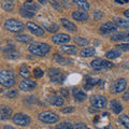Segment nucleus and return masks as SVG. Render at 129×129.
Instances as JSON below:
<instances>
[{"instance_id": "obj_29", "label": "nucleus", "mask_w": 129, "mask_h": 129, "mask_svg": "<svg viewBox=\"0 0 129 129\" xmlns=\"http://www.w3.org/2000/svg\"><path fill=\"white\" fill-rule=\"evenodd\" d=\"M15 39L17 40V41L22 42V43H28V42H30L32 40L30 36H28V35H16Z\"/></svg>"}, {"instance_id": "obj_23", "label": "nucleus", "mask_w": 129, "mask_h": 129, "mask_svg": "<svg viewBox=\"0 0 129 129\" xmlns=\"http://www.w3.org/2000/svg\"><path fill=\"white\" fill-rule=\"evenodd\" d=\"M60 22H61L62 26L66 28L67 30H69L70 32H75L76 31V26L74 25L73 23H71L70 21H68L67 18H61V19H60Z\"/></svg>"}, {"instance_id": "obj_8", "label": "nucleus", "mask_w": 129, "mask_h": 129, "mask_svg": "<svg viewBox=\"0 0 129 129\" xmlns=\"http://www.w3.org/2000/svg\"><path fill=\"white\" fill-rule=\"evenodd\" d=\"M31 119L27 114H23V113H16V114L13 116V123L15 125H18V126L25 127L28 126L30 124Z\"/></svg>"}, {"instance_id": "obj_35", "label": "nucleus", "mask_w": 129, "mask_h": 129, "mask_svg": "<svg viewBox=\"0 0 129 129\" xmlns=\"http://www.w3.org/2000/svg\"><path fill=\"white\" fill-rule=\"evenodd\" d=\"M118 120H119V123L123 125V126L126 128V129H129V117L127 115H120L119 117H118Z\"/></svg>"}, {"instance_id": "obj_39", "label": "nucleus", "mask_w": 129, "mask_h": 129, "mask_svg": "<svg viewBox=\"0 0 129 129\" xmlns=\"http://www.w3.org/2000/svg\"><path fill=\"white\" fill-rule=\"evenodd\" d=\"M44 74V72L43 70L41 69V68H35L34 69V75H35V78H37V79H40V78H42Z\"/></svg>"}, {"instance_id": "obj_49", "label": "nucleus", "mask_w": 129, "mask_h": 129, "mask_svg": "<svg viewBox=\"0 0 129 129\" xmlns=\"http://www.w3.org/2000/svg\"><path fill=\"white\" fill-rule=\"evenodd\" d=\"M5 129H14V128L11 126H5Z\"/></svg>"}, {"instance_id": "obj_3", "label": "nucleus", "mask_w": 129, "mask_h": 129, "mask_svg": "<svg viewBox=\"0 0 129 129\" xmlns=\"http://www.w3.org/2000/svg\"><path fill=\"white\" fill-rule=\"evenodd\" d=\"M5 28L6 30L8 31H11V32H21L25 29V25L17 21V19H14V18H9L5 22Z\"/></svg>"}, {"instance_id": "obj_10", "label": "nucleus", "mask_w": 129, "mask_h": 129, "mask_svg": "<svg viewBox=\"0 0 129 129\" xmlns=\"http://www.w3.org/2000/svg\"><path fill=\"white\" fill-rule=\"evenodd\" d=\"M48 75H50V79L53 83H62L64 81V75L63 73L60 72V70L56 69V68H52V69H48Z\"/></svg>"}, {"instance_id": "obj_12", "label": "nucleus", "mask_w": 129, "mask_h": 129, "mask_svg": "<svg viewBox=\"0 0 129 129\" xmlns=\"http://www.w3.org/2000/svg\"><path fill=\"white\" fill-rule=\"evenodd\" d=\"M26 27L28 28V30H29L31 34H34L35 36H38V37H41V36L44 35V30L42 27H40L39 25L35 23H31V22H28L26 23Z\"/></svg>"}, {"instance_id": "obj_27", "label": "nucleus", "mask_w": 129, "mask_h": 129, "mask_svg": "<svg viewBox=\"0 0 129 129\" xmlns=\"http://www.w3.org/2000/svg\"><path fill=\"white\" fill-rule=\"evenodd\" d=\"M61 51L68 55H75L78 53V48H76L74 45H62Z\"/></svg>"}, {"instance_id": "obj_5", "label": "nucleus", "mask_w": 129, "mask_h": 129, "mask_svg": "<svg viewBox=\"0 0 129 129\" xmlns=\"http://www.w3.org/2000/svg\"><path fill=\"white\" fill-rule=\"evenodd\" d=\"M91 68L96 71H102V70H109L113 67V63L108 61L106 59H101V58H96L95 60H92L90 63Z\"/></svg>"}, {"instance_id": "obj_9", "label": "nucleus", "mask_w": 129, "mask_h": 129, "mask_svg": "<svg viewBox=\"0 0 129 129\" xmlns=\"http://www.w3.org/2000/svg\"><path fill=\"white\" fill-rule=\"evenodd\" d=\"M127 87V81L126 79H118L116 80L114 83H113V85L111 87V90L113 94H120V92H123L125 89H126Z\"/></svg>"}, {"instance_id": "obj_4", "label": "nucleus", "mask_w": 129, "mask_h": 129, "mask_svg": "<svg viewBox=\"0 0 129 129\" xmlns=\"http://www.w3.org/2000/svg\"><path fill=\"white\" fill-rule=\"evenodd\" d=\"M38 118L40 122L42 123H45V124H55L59 120V116L56 114L54 112H51V111H44L39 113L38 115Z\"/></svg>"}, {"instance_id": "obj_50", "label": "nucleus", "mask_w": 129, "mask_h": 129, "mask_svg": "<svg viewBox=\"0 0 129 129\" xmlns=\"http://www.w3.org/2000/svg\"><path fill=\"white\" fill-rule=\"evenodd\" d=\"M39 2H40V3H43V5H44V3L46 2V0H39Z\"/></svg>"}, {"instance_id": "obj_17", "label": "nucleus", "mask_w": 129, "mask_h": 129, "mask_svg": "<svg viewBox=\"0 0 129 129\" xmlns=\"http://www.w3.org/2000/svg\"><path fill=\"white\" fill-rule=\"evenodd\" d=\"M112 41H128L129 42V31L127 32H116L111 36Z\"/></svg>"}, {"instance_id": "obj_30", "label": "nucleus", "mask_w": 129, "mask_h": 129, "mask_svg": "<svg viewBox=\"0 0 129 129\" xmlns=\"http://www.w3.org/2000/svg\"><path fill=\"white\" fill-rule=\"evenodd\" d=\"M1 7L5 9L6 11H12L14 8V5L11 0H2L1 1Z\"/></svg>"}, {"instance_id": "obj_21", "label": "nucleus", "mask_w": 129, "mask_h": 129, "mask_svg": "<svg viewBox=\"0 0 129 129\" xmlns=\"http://www.w3.org/2000/svg\"><path fill=\"white\" fill-rule=\"evenodd\" d=\"M110 108H111V110L115 113V114H119V113L123 111L122 103H120L117 99H113L112 100L111 103H110Z\"/></svg>"}, {"instance_id": "obj_16", "label": "nucleus", "mask_w": 129, "mask_h": 129, "mask_svg": "<svg viewBox=\"0 0 129 129\" xmlns=\"http://www.w3.org/2000/svg\"><path fill=\"white\" fill-rule=\"evenodd\" d=\"M72 95H73V98L79 102L85 101L87 98L86 92H84L82 89H80V88H74V89L72 90Z\"/></svg>"}, {"instance_id": "obj_33", "label": "nucleus", "mask_w": 129, "mask_h": 129, "mask_svg": "<svg viewBox=\"0 0 129 129\" xmlns=\"http://www.w3.org/2000/svg\"><path fill=\"white\" fill-rule=\"evenodd\" d=\"M96 84H98V82H97V80L95 79H92V78H88L87 81H86V83H85V85H84V88H85L86 90L88 89H91L92 87H94Z\"/></svg>"}, {"instance_id": "obj_34", "label": "nucleus", "mask_w": 129, "mask_h": 129, "mask_svg": "<svg viewBox=\"0 0 129 129\" xmlns=\"http://www.w3.org/2000/svg\"><path fill=\"white\" fill-rule=\"evenodd\" d=\"M44 28H45V30H47L48 32H56L59 29L58 25H56V24H54V23H52V24L44 23Z\"/></svg>"}, {"instance_id": "obj_45", "label": "nucleus", "mask_w": 129, "mask_h": 129, "mask_svg": "<svg viewBox=\"0 0 129 129\" xmlns=\"http://www.w3.org/2000/svg\"><path fill=\"white\" fill-rule=\"evenodd\" d=\"M75 129H89V128H87V126H86L85 124L79 123V124H76V125H75Z\"/></svg>"}, {"instance_id": "obj_19", "label": "nucleus", "mask_w": 129, "mask_h": 129, "mask_svg": "<svg viewBox=\"0 0 129 129\" xmlns=\"http://www.w3.org/2000/svg\"><path fill=\"white\" fill-rule=\"evenodd\" d=\"M12 115V109L10 107L3 106L0 109V119L1 120H6Z\"/></svg>"}, {"instance_id": "obj_15", "label": "nucleus", "mask_w": 129, "mask_h": 129, "mask_svg": "<svg viewBox=\"0 0 129 129\" xmlns=\"http://www.w3.org/2000/svg\"><path fill=\"white\" fill-rule=\"evenodd\" d=\"M2 53H3V56L6 58H9V59H16L19 57V53L16 52V50L14 47H5L2 50Z\"/></svg>"}, {"instance_id": "obj_25", "label": "nucleus", "mask_w": 129, "mask_h": 129, "mask_svg": "<svg viewBox=\"0 0 129 129\" xmlns=\"http://www.w3.org/2000/svg\"><path fill=\"white\" fill-rule=\"evenodd\" d=\"M72 1H73L74 5H76L80 9H82V10L87 11V10L90 9V5L87 0H72Z\"/></svg>"}, {"instance_id": "obj_7", "label": "nucleus", "mask_w": 129, "mask_h": 129, "mask_svg": "<svg viewBox=\"0 0 129 129\" xmlns=\"http://www.w3.org/2000/svg\"><path fill=\"white\" fill-rule=\"evenodd\" d=\"M107 103H108V100L106 97L103 96H100V95H94L90 97V104L94 108L97 109H103L107 107Z\"/></svg>"}, {"instance_id": "obj_46", "label": "nucleus", "mask_w": 129, "mask_h": 129, "mask_svg": "<svg viewBox=\"0 0 129 129\" xmlns=\"http://www.w3.org/2000/svg\"><path fill=\"white\" fill-rule=\"evenodd\" d=\"M101 15H102V13H101L100 11H96V12H94V17H95L96 19H100Z\"/></svg>"}, {"instance_id": "obj_31", "label": "nucleus", "mask_w": 129, "mask_h": 129, "mask_svg": "<svg viewBox=\"0 0 129 129\" xmlns=\"http://www.w3.org/2000/svg\"><path fill=\"white\" fill-rule=\"evenodd\" d=\"M53 58H54V60H55L56 62H58V63H60V64H67V63L71 62V60H69V59H66V58L61 57V56H60L59 54H54Z\"/></svg>"}, {"instance_id": "obj_18", "label": "nucleus", "mask_w": 129, "mask_h": 129, "mask_svg": "<svg viewBox=\"0 0 129 129\" xmlns=\"http://www.w3.org/2000/svg\"><path fill=\"white\" fill-rule=\"evenodd\" d=\"M72 17L78 22H85L88 19V14L85 13V12H82V11H73Z\"/></svg>"}, {"instance_id": "obj_40", "label": "nucleus", "mask_w": 129, "mask_h": 129, "mask_svg": "<svg viewBox=\"0 0 129 129\" xmlns=\"http://www.w3.org/2000/svg\"><path fill=\"white\" fill-rule=\"evenodd\" d=\"M116 48H118L120 51L128 52L129 51V43H120L118 45H116Z\"/></svg>"}, {"instance_id": "obj_1", "label": "nucleus", "mask_w": 129, "mask_h": 129, "mask_svg": "<svg viewBox=\"0 0 129 129\" xmlns=\"http://www.w3.org/2000/svg\"><path fill=\"white\" fill-rule=\"evenodd\" d=\"M51 51V47L47 43H43V42H32L29 45V52L31 54H34L36 56H46Z\"/></svg>"}, {"instance_id": "obj_24", "label": "nucleus", "mask_w": 129, "mask_h": 129, "mask_svg": "<svg viewBox=\"0 0 129 129\" xmlns=\"http://www.w3.org/2000/svg\"><path fill=\"white\" fill-rule=\"evenodd\" d=\"M81 56L84 58H87V57H91L96 54V50L94 47H84L82 51H81Z\"/></svg>"}, {"instance_id": "obj_13", "label": "nucleus", "mask_w": 129, "mask_h": 129, "mask_svg": "<svg viewBox=\"0 0 129 129\" xmlns=\"http://www.w3.org/2000/svg\"><path fill=\"white\" fill-rule=\"evenodd\" d=\"M70 40H71L70 36L66 34H57L52 37V41L56 44H64V43H68Z\"/></svg>"}, {"instance_id": "obj_42", "label": "nucleus", "mask_w": 129, "mask_h": 129, "mask_svg": "<svg viewBox=\"0 0 129 129\" xmlns=\"http://www.w3.org/2000/svg\"><path fill=\"white\" fill-rule=\"evenodd\" d=\"M17 91L16 90H10L9 92H7V97L8 98H10V99H14V98H16V97H17Z\"/></svg>"}, {"instance_id": "obj_22", "label": "nucleus", "mask_w": 129, "mask_h": 129, "mask_svg": "<svg viewBox=\"0 0 129 129\" xmlns=\"http://www.w3.org/2000/svg\"><path fill=\"white\" fill-rule=\"evenodd\" d=\"M114 23L115 25L119 27V28H124V29H129V21L125 18H120V17H115L114 18Z\"/></svg>"}, {"instance_id": "obj_37", "label": "nucleus", "mask_w": 129, "mask_h": 129, "mask_svg": "<svg viewBox=\"0 0 129 129\" xmlns=\"http://www.w3.org/2000/svg\"><path fill=\"white\" fill-rule=\"evenodd\" d=\"M19 75L23 76V78H28V76L30 75V72H29V69H28V67L22 66L21 68H19Z\"/></svg>"}, {"instance_id": "obj_2", "label": "nucleus", "mask_w": 129, "mask_h": 129, "mask_svg": "<svg viewBox=\"0 0 129 129\" xmlns=\"http://www.w3.org/2000/svg\"><path fill=\"white\" fill-rule=\"evenodd\" d=\"M0 83L5 87H11L15 84V76L12 71L1 70L0 72Z\"/></svg>"}, {"instance_id": "obj_32", "label": "nucleus", "mask_w": 129, "mask_h": 129, "mask_svg": "<svg viewBox=\"0 0 129 129\" xmlns=\"http://www.w3.org/2000/svg\"><path fill=\"white\" fill-rule=\"evenodd\" d=\"M74 42L80 46H86L88 43H89V40L83 37H75L74 38Z\"/></svg>"}, {"instance_id": "obj_28", "label": "nucleus", "mask_w": 129, "mask_h": 129, "mask_svg": "<svg viewBox=\"0 0 129 129\" xmlns=\"http://www.w3.org/2000/svg\"><path fill=\"white\" fill-rule=\"evenodd\" d=\"M19 13H21V15L23 16V17H25V18H32L36 15L35 11L28 10V9H26V8H24V7L19 10Z\"/></svg>"}, {"instance_id": "obj_20", "label": "nucleus", "mask_w": 129, "mask_h": 129, "mask_svg": "<svg viewBox=\"0 0 129 129\" xmlns=\"http://www.w3.org/2000/svg\"><path fill=\"white\" fill-rule=\"evenodd\" d=\"M47 100L52 106H55V107H62L64 103L63 98L62 97H59V96H52Z\"/></svg>"}, {"instance_id": "obj_36", "label": "nucleus", "mask_w": 129, "mask_h": 129, "mask_svg": "<svg viewBox=\"0 0 129 129\" xmlns=\"http://www.w3.org/2000/svg\"><path fill=\"white\" fill-rule=\"evenodd\" d=\"M24 8H26V9H28V10H31V11H35V12L40 10V6L36 5V3H32V2H25Z\"/></svg>"}, {"instance_id": "obj_51", "label": "nucleus", "mask_w": 129, "mask_h": 129, "mask_svg": "<svg viewBox=\"0 0 129 129\" xmlns=\"http://www.w3.org/2000/svg\"><path fill=\"white\" fill-rule=\"evenodd\" d=\"M128 1V0H124V2H127Z\"/></svg>"}, {"instance_id": "obj_14", "label": "nucleus", "mask_w": 129, "mask_h": 129, "mask_svg": "<svg viewBox=\"0 0 129 129\" xmlns=\"http://www.w3.org/2000/svg\"><path fill=\"white\" fill-rule=\"evenodd\" d=\"M36 87H37V83L30 80H23L19 83V88L24 91H30L32 89H35Z\"/></svg>"}, {"instance_id": "obj_44", "label": "nucleus", "mask_w": 129, "mask_h": 129, "mask_svg": "<svg viewBox=\"0 0 129 129\" xmlns=\"http://www.w3.org/2000/svg\"><path fill=\"white\" fill-rule=\"evenodd\" d=\"M59 91H60V95L62 97H64V98H68V97H69V91H68L66 88H61Z\"/></svg>"}, {"instance_id": "obj_43", "label": "nucleus", "mask_w": 129, "mask_h": 129, "mask_svg": "<svg viewBox=\"0 0 129 129\" xmlns=\"http://www.w3.org/2000/svg\"><path fill=\"white\" fill-rule=\"evenodd\" d=\"M61 112H62V113H72V112H74V108H73V107L63 108V109H61Z\"/></svg>"}, {"instance_id": "obj_47", "label": "nucleus", "mask_w": 129, "mask_h": 129, "mask_svg": "<svg viewBox=\"0 0 129 129\" xmlns=\"http://www.w3.org/2000/svg\"><path fill=\"white\" fill-rule=\"evenodd\" d=\"M123 99H124V100H126V101H128V100H129V90H128L127 92H125V95H124V97H123Z\"/></svg>"}, {"instance_id": "obj_48", "label": "nucleus", "mask_w": 129, "mask_h": 129, "mask_svg": "<svg viewBox=\"0 0 129 129\" xmlns=\"http://www.w3.org/2000/svg\"><path fill=\"white\" fill-rule=\"evenodd\" d=\"M124 14H125V16H126L127 18H129V10H126L124 12Z\"/></svg>"}, {"instance_id": "obj_41", "label": "nucleus", "mask_w": 129, "mask_h": 129, "mask_svg": "<svg viewBox=\"0 0 129 129\" xmlns=\"http://www.w3.org/2000/svg\"><path fill=\"white\" fill-rule=\"evenodd\" d=\"M51 3H52V6H53L56 10H58V11H62V8L61 6L59 5V2L58 1H56V0H48Z\"/></svg>"}, {"instance_id": "obj_6", "label": "nucleus", "mask_w": 129, "mask_h": 129, "mask_svg": "<svg viewBox=\"0 0 129 129\" xmlns=\"http://www.w3.org/2000/svg\"><path fill=\"white\" fill-rule=\"evenodd\" d=\"M94 124L98 129H110V119H109V114L104 113V114L100 116H96L94 118Z\"/></svg>"}, {"instance_id": "obj_26", "label": "nucleus", "mask_w": 129, "mask_h": 129, "mask_svg": "<svg viewBox=\"0 0 129 129\" xmlns=\"http://www.w3.org/2000/svg\"><path fill=\"white\" fill-rule=\"evenodd\" d=\"M120 50L118 48H113L111 51H108L106 53V57L107 59H115V58H118L120 56Z\"/></svg>"}, {"instance_id": "obj_11", "label": "nucleus", "mask_w": 129, "mask_h": 129, "mask_svg": "<svg viewBox=\"0 0 129 129\" xmlns=\"http://www.w3.org/2000/svg\"><path fill=\"white\" fill-rule=\"evenodd\" d=\"M99 30H100V34L109 35V34H113V32H115L117 30V26L115 25L114 22H107V23H103L100 26Z\"/></svg>"}, {"instance_id": "obj_38", "label": "nucleus", "mask_w": 129, "mask_h": 129, "mask_svg": "<svg viewBox=\"0 0 129 129\" xmlns=\"http://www.w3.org/2000/svg\"><path fill=\"white\" fill-rule=\"evenodd\" d=\"M56 129H73V126L70 123H60L56 126Z\"/></svg>"}]
</instances>
